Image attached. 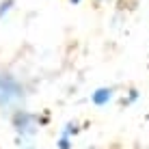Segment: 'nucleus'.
<instances>
[{"label":"nucleus","mask_w":149,"mask_h":149,"mask_svg":"<svg viewBox=\"0 0 149 149\" xmlns=\"http://www.w3.org/2000/svg\"><path fill=\"white\" fill-rule=\"evenodd\" d=\"M93 100H95V104H104L106 100H110V91H97Z\"/></svg>","instance_id":"obj_1"},{"label":"nucleus","mask_w":149,"mask_h":149,"mask_svg":"<svg viewBox=\"0 0 149 149\" xmlns=\"http://www.w3.org/2000/svg\"><path fill=\"white\" fill-rule=\"evenodd\" d=\"M74 2H80V0H74Z\"/></svg>","instance_id":"obj_2"}]
</instances>
